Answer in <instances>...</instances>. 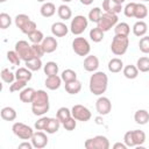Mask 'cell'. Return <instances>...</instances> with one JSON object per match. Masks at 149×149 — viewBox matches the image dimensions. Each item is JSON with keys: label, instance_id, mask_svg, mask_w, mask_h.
<instances>
[{"label": "cell", "instance_id": "6da1fadb", "mask_svg": "<svg viewBox=\"0 0 149 149\" xmlns=\"http://www.w3.org/2000/svg\"><path fill=\"white\" fill-rule=\"evenodd\" d=\"M107 85H108V77L102 71L94 72L90 78L88 87L91 93H93L94 95H101L102 93H105L107 90Z\"/></svg>", "mask_w": 149, "mask_h": 149}, {"label": "cell", "instance_id": "7a4b0ae2", "mask_svg": "<svg viewBox=\"0 0 149 149\" xmlns=\"http://www.w3.org/2000/svg\"><path fill=\"white\" fill-rule=\"evenodd\" d=\"M128 45H129L128 36L115 35L112 40V43H111V50L114 55L121 56V55L126 54V51L128 49Z\"/></svg>", "mask_w": 149, "mask_h": 149}, {"label": "cell", "instance_id": "3957f363", "mask_svg": "<svg viewBox=\"0 0 149 149\" xmlns=\"http://www.w3.org/2000/svg\"><path fill=\"white\" fill-rule=\"evenodd\" d=\"M118 23V16L116 14H112V13H104L101 14L98 23H97V27L100 28L104 33L105 31H108L112 27H115V24Z\"/></svg>", "mask_w": 149, "mask_h": 149}, {"label": "cell", "instance_id": "277c9868", "mask_svg": "<svg viewBox=\"0 0 149 149\" xmlns=\"http://www.w3.org/2000/svg\"><path fill=\"white\" fill-rule=\"evenodd\" d=\"M15 51L17 52V55L20 56L21 61H29L31 58H34V52L31 49V45L27 42V41H19L15 43Z\"/></svg>", "mask_w": 149, "mask_h": 149}, {"label": "cell", "instance_id": "5b68a950", "mask_svg": "<svg viewBox=\"0 0 149 149\" xmlns=\"http://www.w3.org/2000/svg\"><path fill=\"white\" fill-rule=\"evenodd\" d=\"M84 146L86 149H108L109 148V141L106 136L97 135L92 139H87L85 141Z\"/></svg>", "mask_w": 149, "mask_h": 149}, {"label": "cell", "instance_id": "8992f818", "mask_svg": "<svg viewBox=\"0 0 149 149\" xmlns=\"http://www.w3.org/2000/svg\"><path fill=\"white\" fill-rule=\"evenodd\" d=\"M12 130H13L14 135H16L21 140H30L34 134L33 128L22 122H15L12 127Z\"/></svg>", "mask_w": 149, "mask_h": 149}, {"label": "cell", "instance_id": "52a82bcc", "mask_svg": "<svg viewBox=\"0 0 149 149\" xmlns=\"http://www.w3.org/2000/svg\"><path fill=\"white\" fill-rule=\"evenodd\" d=\"M87 19L84 15H77L71 20V24H70V30L73 35H80L85 31V29L87 28Z\"/></svg>", "mask_w": 149, "mask_h": 149}, {"label": "cell", "instance_id": "ba28073f", "mask_svg": "<svg viewBox=\"0 0 149 149\" xmlns=\"http://www.w3.org/2000/svg\"><path fill=\"white\" fill-rule=\"evenodd\" d=\"M72 49L78 56H87L91 51L90 43L84 37H76L72 41Z\"/></svg>", "mask_w": 149, "mask_h": 149}, {"label": "cell", "instance_id": "9c48e42d", "mask_svg": "<svg viewBox=\"0 0 149 149\" xmlns=\"http://www.w3.org/2000/svg\"><path fill=\"white\" fill-rule=\"evenodd\" d=\"M71 114L72 116L78 120V121H83V122H86L91 119L92 114L90 112V109L83 105H74L71 109Z\"/></svg>", "mask_w": 149, "mask_h": 149}, {"label": "cell", "instance_id": "30bf717a", "mask_svg": "<svg viewBox=\"0 0 149 149\" xmlns=\"http://www.w3.org/2000/svg\"><path fill=\"white\" fill-rule=\"evenodd\" d=\"M95 109L98 112V114L100 115H106L111 112L112 109V102L108 98L106 97H100L98 98L97 102H95Z\"/></svg>", "mask_w": 149, "mask_h": 149}, {"label": "cell", "instance_id": "8fae6325", "mask_svg": "<svg viewBox=\"0 0 149 149\" xmlns=\"http://www.w3.org/2000/svg\"><path fill=\"white\" fill-rule=\"evenodd\" d=\"M30 140H31V143H33L34 148H36V149H42L48 144V137L43 132L34 133Z\"/></svg>", "mask_w": 149, "mask_h": 149}, {"label": "cell", "instance_id": "7c38bea8", "mask_svg": "<svg viewBox=\"0 0 149 149\" xmlns=\"http://www.w3.org/2000/svg\"><path fill=\"white\" fill-rule=\"evenodd\" d=\"M99 68V59L94 55H88L84 59V69L88 72H94Z\"/></svg>", "mask_w": 149, "mask_h": 149}, {"label": "cell", "instance_id": "4fadbf2b", "mask_svg": "<svg viewBox=\"0 0 149 149\" xmlns=\"http://www.w3.org/2000/svg\"><path fill=\"white\" fill-rule=\"evenodd\" d=\"M41 44H42L43 50H44L45 54H51V52H54V51L57 49V45H58L56 38L52 37V36H47V37H44V40L42 41Z\"/></svg>", "mask_w": 149, "mask_h": 149}, {"label": "cell", "instance_id": "5bb4252c", "mask_svg": "<svg viewBox=\"0 0 149 149\" xmlns=\"http://www.w3.org/2000/svg\"><path fill=\"white\" fill-rule=\"evenodd\" d=\"M68 31H69V28L63 22H55L51 26V33L56 37H63L68 34Z\"/></svg>", "mask_w": 149, "mask_h": 149}, {"label": "cell", "instance_id": "9a60e30c", "mask_svg": "<svg viewBox=\"0 0 149 149\" xmlns=\"http://www.w3.org/2000/svg\"><path fill=\"white\" fill-rule=\"evenodd\" d=\"M102 9L106 13H112V14H119L122 9V5H119L112 0H104L102 2Z\"/></svg>", "mask_w": 149, "mask_h": 149}, {"label": "cell", "instance_id": "2e32d148", "mask_svg": "<svg viewBox=\"0 0 149 149\" xmlns=\"http://www.w3.org/2000/svg\"><path fill=\"white\" fill-rule=\"evenodd\" d=\"M44 104H49V95L45 91L43 90H37L35 92L34 99L31 105H44Z\"/></svg>", "mask_w": 149, "mask_h": 149}, {"label": "cell", "instance_id": "e0dca14e", "mask_svg": "<svg viewBox=\"0 0 149 149\" xmlns=\"http://www.w3.org/2000/svg\"><path fill=\"white\" fill-rule=\"evenodd\" d=\"M35 90L33 87H24L23 90L20 91V100L22 102H33V99H34V95H35Z\"/></svg>", "mask_w": 149, "mask_h": 149}, {"label": "cell", "instance_id": "ac0fdd59", "mask_svg": "<svg viewBox=\"0 0 149 149\" xmlns=\"http://www.w3.org/2000/svg\"><path fill=\"white\" fill-rule=\"evenodd\" d=\"M61 83H62V78L56 74V76H49V77H47L44 84H45L47 88H49L51 91H55V90L59 88Z\"/></svg>", "mask_w": 149, "mask_h": 149}, {"label": "cell", "instance_id": "d6986e66", "mask_svg": "<svg viewBox=\"0 0 149 149\" xmlns=\"http://www.w3.org/2000/svg\"><path fill=\"white\" fill-rule=\"evenodd\" d=\"M81 90V83L78 79L71 80L69 83H65V91L69 94H77Z\"/></svg>", "mask_w": 149, "mask_h": 149}, {"label": "cell", "instance_id": "ffe728a7", "mask_svg": "<svg viewBox=\"0 0 149 149\" xmlns=\"http://www.w3.org/2000/svg\"><path fill=\"white\" fill-rule=\"evenodd\" d=\"M134 120L137 125H146L149 122V113L146 109H139L134 114Z\"/></svg>", "mask_w": 149, "mask_h": 149}, {"label": "cell", "instance_id": "44dd1931", "mask_svg": "<svg viewBox=\"0 0 149 149\" xmlns=\"http://www.w3.org/2000/svg\"><path fill=\"white\" fill-rule=\"evenodd\" d=\"M147 30H148V26H147V23L144 21L140 20V21L135 22L134 26H133V33H134L135 36H139V37L144 36Z\"/></svg>", "mask_w": 149, "mask_h": 149}, {"label": "cell", "instance_id": "7402d4cb", "mask_svg": "<svg viewBox=\"0 0 149 149\" xmlns=\"http://www.w3.org/2000/svg\"><path fill=\"white\" fill-rule=\"evenodd\" d=\"M40 12H41V15L42 16L50 17V16H52L56 13V7H55V5L52 2H45V3L42 5Z\"/></svg>", "mask_w": 149, "mask_h": 149}, {"label": "cell", "instance_id": "603a6c76", "mask_svg": "<svg viewBox=\"0 0 149 149\" xmlns=\"http://www.w3.org/2000/svg\"><path fill=\"white\" fill-rule=\"evenodd\" d=\"M33 74H31V70H29L28 68H19L15 72V78L20 79V80H26L29 81L31 79Z\"/></svg>", "mask_w": 149, "mask_h": 149}, {"label": "cell", "instance_id": "cb8c5ba5", "mask_svg": "<svg viewBox=\"0 0 149 149\" xmlns=\"http://www.w3.org/2000/svg\"><path fill=\"white\" fill-rule=\"evenodd\" d=\"M130 31V27L128 23L126 22H121V23H116L114 27V33L115 35H120V36H128Z\"/></svg>", "mask_w": 149, "mask_h": 149}, {"label": "cell", "instance_id": "d4e9b609", "mask_svg": "<svg viewBox=\"0 0 149 149\" xmlns=\"http://www.w3.org/2000/svg\"><path fill=\"white\" fill-rule=\"evenodd\" d=\"M122 69H123V63L120 58H112L108 62V70L111 72L116 73V72H120Z\"/></svg>", "mask_w": 149, "mask_h": 149}, {"label": "cell", "instance_id": "484cf974", "mask_svg": "<svg viewBox=\"0 0 149 149\" xmlns=\"http://www.w3.org/2000/svg\"><path fill=\"white\" fill-rule=\"evenodd\" d=\"M0 114H1V118L6 121H14L16 119V112L12 107H3Z\"/></svg>", "mask_w": 149, "mask_h": 149}, {"label": "cell", "instance_id": "4316f807", "mask_svg": "<svg viewBox=\"0 0 149 149\" xmlns=\"http://www.w3.org/2000/svg\"><path fill=\"white\" fill-rule=\"evenodd\" d=\"M57 14H58L59 19L66 21V20L71 19V16H72V10H71V8H70L69 6H66V5H61V6L58 7V9H57Z\"/></svg>", "mask_w": 149, "mask_h": 149}, {"label": "cell", "instance_id": "83f0119b", "mask_svg": "<svg viewBox=\"0 0 149 149\" xmlns=\"http://www.w3.org/2000/svg\"><path fill=\"white\" fill-rule=\"evenodd\" d=\"M123 76L128 79H135L139 76V69L135 65H127L123 68Z\"/></svg>", "mask_w": 149, "mask_h": 149}, {"label": "cell", "instance_id": "f1b7e54d", "mask_svg": "<svg viewBox=\"0 0 149 149\" xmlns=\"http://www.w3.org/2000/svg\"><path fill=\"white\" fill-rule=\"evenodd\" d=\"M59 126H61V121L57 118H50V120H49V122L47 125L45 132L48 134H55L59 129Z\"/></svg>", "mask_w": 149, "mask_h": 149}, {"label": "cell", "instance_id": "f546056e", "mask_svg": "<svg viewBox=\"0 0 149 149\" xmlns=\"http://www.w3.org/2000/svg\"><path fill=\"white\" fill-rule=\"evenodd\" d=\"M133 139H134L135 147H142V144L146 142V134L143 130L135 129L133 130Z\"/></svg>", "mask_w": 149, "mask_h": 149}, {"label": "cell", "instance_id": "4dcf8cb0", "mask_svg": "<svg viewBox=\"0 0 149 149\" xmlns=\"http://www.w3.org/2000/svg\"><path fill=\"white\" fill-rule=\"evenodd\" d=\"M24 64H26V68H28L31 71H38L42 68V61L38 57H34V58L24 62Z\"/></svg>", "mask_w": 149, "mask_h": 149}, {"label": "cell", "instance_id": "1f68e13d", "mask_svg": "<svg viewBox=\"0 0 149 149\" xmlns=\"http://www.w3.org/2000/svg\"><path fill=\"white\" fill-rule=\"evenodd\" d=\"M43 70H44V73L47 74V77L49 76H56L58 73V65L57 63L55 62H48L44 66H43Z\"/></svg>", "mask_w": 149, "mask_h": 149}, {"label": "cell", "instance_id": "d6a6232c", "mask_svg": "<svg viewBox=\"0 0 149 149\" xmlns=\"http://www.w3.org/2000/svg\"><path fill=\"white\" fill-rule=\"evenodd\" d=\"M72 116V114H71V111L69 109V108H66V107H61L58 111H57V114H56V118L61 121V123H63V122H65L68 119H70Z\"/></svg>", "mask_w": 149, "mask_h": 149}, {"label": "cell", "instance_id": "836d02e7", "mask_svg": "<svg viewBox=\"0 0 149 149\" xmlns=\"http://www.w3.org/2000/svg\"><path fill=\"white\" fill-rule=\"evenodd\" d=\"M90 38H91L93 42L99 43V42H101L102 38H104V31H102L100 28H98V27L92 28V29L90 30Z\"/></svg>", "mask_w": 149, "mask_h": 149}, {"label": "cell", "instance_id": "e575fe53", "mask_svg": "<svg viewBox=\"0 0 149 149\" xmlns=\"http://www.w3.org/2000/svg\"><path fill=\"white\" fill-rule=\"evenodd\" d=\"M147 15H148V8H147V6L144 3H136L134 17H136V19H144Z\"/></svg>", "mask_w": 149, "mask_h": 149}, {"label": "cell", "instance_id": "d590c367", "mask_svg": "<svg viewBox=\"0 0 149 149\" xmlns=\"http://www.w3.org/2000/svg\"><path fill=\"white\" fill-rule=\"evenodd\" d=\"M49 104H44V105H31V112L35 115H43L49 111Z\"/></svg>", "mask_w": 149, "mask_h": 149}, {"label": "cell", "instance_id": "8d00e7d4", "mask_svg": "<svg viewBox=\"0 0 149 149\" xmlns=\"http://www.w3.org/2000/svg\"><path fill=\"white\" fill-rule=\"evenodd\" d=\"M136 68L141 72H148L149 71V58L148 57H141L136 62Z\"/></svg>", "mask_w": 149, "mask_h": 149}, {"label": "cell", "instance_id": "74e56055", "mask_svg": "<svg viewBox=\"0 0 149 149\" xmlns=\"http://www.w3.org/2000/svg\"><path fill=\"white\" fill-rule=\"evenodd\" d=\"M1 79L7 84H12L14 81V79H16V78H15V73L10 72L9 69L5 68L1 70Z\"/></svg>", "mask_w": 149, "mask_h": 149}, {"label": "cell", "instance_id": "f35d334b", "mask_svg": "<svg viewBox=\"0 0 149 149\" xmlns=\"http://www.w3.org/2000/svg\"><path fill=\"white\" fill-rule=\"evenodd\" d=\"M61 78H62V80H63L64 83H69V81H71V80L77 79V73H76L73 70H71V69H66V70H64V71L62 72Z\"/></svg>", "mask_w": 149, "mask_h": 149}, {"label": "cell", "instance_id": "ab89813d", "mask_svg": "<svg viewBox=\"0 0 149 149\" xmlns=\"http://www.w3.org/2000/svg\"><path fill=\"white\" fill-rule=\"evenodd\" d=\"M28 21H30V17H29L28 15H26V14H19V15L15 16V26H16L20 30L24 27V24H26Z\"/></svg>", "mask_w": 149, "mask_h": 149}, {"label": "cell", "instance_id": "60d3db41", "mask_svg": "<svg viewBox=\"0 0 149 149\" xmlns=\"http://www.w3.org/2000/svg\"><path fill=\"white\" fill-rule=\"evenodd\" d=\"M29 37V41L31 43H42V41L44 40V36H43V33L38 29H36L35 31H33L31 34L28 35Z\"/></svg>", "mask_w": 149, "mask_h": 149}, {"label": "cell", "instance_id": "b9f144b4", "mask_svg": "<svg viewBox=\"0 0 149 149\" xmlns=\"http://www.w3.org/2000/svg\"><path fill=\"white\" fill-rule=\"evenodd\" d=\"M27 83H28V81H26V80H20V79H16L15 81H13V83L10 84V86H9V91H10V92L21 91V90H23V88L26 87Z\"/></svg>", "mask_w": 149, "mask_h": 149}, {"label": "cell", "instance_id": "7bdbcfd3", "mask_svg": "<svg viewBox=\"0 0 149 149\" xmlns=\"http://www.w3.org/2000/svg\"><path fill=\"white\" fill-rule=\"evenodd\" d=\"M101 14H102V13H101V9H100L99 7H94V8H92V9L88 12V19H90V21L98 23V21H99V19H100Z\"/></svg>", "mask_w": 149, "mask_h": 149}, {"label": "cell", "instance_id": "ee69618b", "mask_svg": "<svg viewBox=\"0 0 149 149\" xmlns=\"http://www.w3.org/2000/svg\"><path fill=\"white\" fill-rule=\"evenodd\" d=\"M10 24H12V17L7 13H1L0 14V28L7 29Z\"/></svg>", "mask_w": 149, "mask_h": 149}, {"label": "cell", "instance_id": "f6af8a7d", "mask_svg": "<svg viewBox=\"0 0 149 149\" xmlns=\"http://www.w3.org/2000/svg\"><path fill=\"white\" fill-rule=\"evenodd\" d=\"M139 48L143 54H149V36L141 37L139 42Z\"/></svg>", "mask_w": 149, "mask_h": 149}, {"label": "cell", "instance_id": "bcb514c9", "mask_svg": "<svg viewBox=\"0 0 149 149\" xmlns=\"http://www.w3.org/2000/svg\"><path fill=\"white\" fill-rule=\"evenodd\" d=\"M7 59H8L9 63H12L13 65H20V62H21V58H20V56L17 55V52H16L15 50L7 52Z\"/></svg>", "mask_w": 149, "mask_h": 149}, {"label": "cell", "instance_id": "7dc6e473", "mask_svg": "<svg viewBox=\"0 0 149 149\" xmlns=\"http://www.w3.org/2000/svg\"><path fill=\"white\" fill-rule=\"evenodd\" d=\"M135 8H136V3L135 2H129L126 5V7L123 8V13L127 17H134L135 15Z\"/></svg>", "mask_w": 149, "mask_h": 149}, {"label": "cell", "instance_id": "c3c4849f", "mask_svg": "<svg viewBox=\"0 0 149 149\" xmlns=\"http://www.w3.org/2000/svg\"><path fill=\"white\" fill-rule=\"evenodd\" d=\"M36 29H37L36 23L30 20V21H28V22L24 24V27L21 29V31H22L23 34H26V35H29V34H31L33 31H35Z\"/></svg>", "mask_w": 149, "mask_h": 149}, {"label": "cell", "instance_id": "681fc988", "mask_svg": "<svg viewBox=\"0 0 149 149\" xmlns=\"http://www.w3.org/2000/svg\"><path fill=\"white\" fill-rule=\"evenodd\" d=\"M49 120H50V118L42 116L41 119H38V120L35 122V129H36V130H45Z\"/></svg>", "mask_w": 149, "mask_h": 149}, {"label": "cell", "instance_id": "f907efd6", "mask_svg": "<svg viewBox=\"0 0 149 149\" xmlns=\"http://www.w3.org/2000/svg\"><path fill=\"white\" fill-rule=\"evenodd\" d=\"M31 49H33V52H34V56L35 57H38V58H41L45 52H44V50H43V47H42V44L41 43H33V45H31Z\"/></svg>", "mask_w": 149, "mask_h": 149}, {"label": "cell", "instance_id": "816d5d0a", "mask_svg": "<svg viewBox=\"0 0 149 149\" xmlns=\"http://www.w3.org/2000/svg\"><path fill=\"white\" fill-rule=\"evenodd\" d=\"M76 126H77V121H76V119H74L73 116H71V118L68 119L65 122H63V127H64L66 130H69V132L74 130Z\"/></svg>", "mask_w": 149, "mask_h": 149}, {"label": "cell", "instance_id": "f5cc1de1", "mask_svg": "<svg viewBox=\"0 0 149 149\" xmlns=\"http://www.w3.org/2000/svg\"><path fill=\"white\" fill-rule=\"evenodd\" d=\"M123 142L126 143L127 147H135V143H134V139H133V130H129L123 136Z\"/></svg>", "mask_w": 149, "mask_h": 149}, {"label": "cell", "instance_id": "db71d44e", "mask_svg": "<svg viewBox=\"0 0 149 149\" xmlns=\"http://www.w3.org/2000/svg\"><path fill=\"white\" fill-rule=\"evenodd\" d=\"M34 146H33V143H29V142H22V143H20L19 144V148L20 149H22V148H27V149H31Z\"/></svg>", "mask_w": 149, "mask_h": 149}, {"label": "cell", "instance_id": "11a10c76", "mask_svg": "<svg viewBox=\"0 0 149 149\" xmlns=\"http://www.w3.org/2000/svg\"><path fill=\"white\" fill-rule=\"evenodd\" d=\"M113 148H114V149H126V148H127V146H126V143L116 142V143L113 146Z\"/></svg>", "mask_w": 149, "mask_h": 149}, {"label": "cell", "instance_id": "9f6ffc18", "mask_svg": "<svg viewBox=\"0 0 149 149\" xmlns=\"http://www.w3.org/2000/svg\"><path fill=\"white\" fill-rule=\"evenodd\" d=\"M93 1H94V0H80V2H81L83 5H85V6H88V5H91Z\"/></svg>", "mask_w": 149, "mask_h": 149}, {"label": "cell", "instance_id": "6f0895ef", "mask_svg": "<svg viewBox=\"0 0 149 149\" xmlns=\"http://www.w3.org/2000/svg\"><path fill=\"white\" fill-rule=\"evenodd\" d=\"M112 1H114V2H116V3H119V5H122V3L125 2V0H112Z\"/></svg>", "mask_w": 149, "mask_h": 149}, {"label": "cell", "instance_id": "680465c9", "mask_svg": "<svg viewBox=\"0 0 149 149\" xmlns=\"http://www.w3.org/2000/svg\"><path fill=\"white\" fill-rule=\"evenodd\" d=\"M63 2H70V1H72V0H62Z\"/></svg>", "mask_w": 149, "mask_h": 149}, {"label": "cell", "instance_id": "91938a15", "mask_svg": "<svg viewBox=\"0 0 149 149\" xmlns=\"http://www.w3.org/2000/svg\"><path fill=\"white\" fill-rule=\"evenodd\" d=\"M5 1H7V0H0V2H5Z\"/></svg>", "mask_w": 149, "mask_h": 149}, {"label": "cell", "instance_id": "94428289", "mask_svg": "<svg viewBox=\"0 0 149 149\" xmlns=\"http://www.w3.org/2000/svg\"><path fill=\"white\" fill-rule=\"evenodd\" d=\"M37 1H40V2H43V1H45V0H37Z\"/></svg>", "mask_w": 149, "mask_h": 149}, {"label": "cell", "instance_id": "6125c7cd", "mask_svg": "<svg viewBox=\"0 0 149 149\" xmlns=\"http://www.w3.org/2000/svg\"><path fill=\"white\" fill-rule=\"evenodd\" d=\"M141 1H149V0H141Z\"/></svg>", "mask_w": 149, "mask_h": 149}]
</instances>
